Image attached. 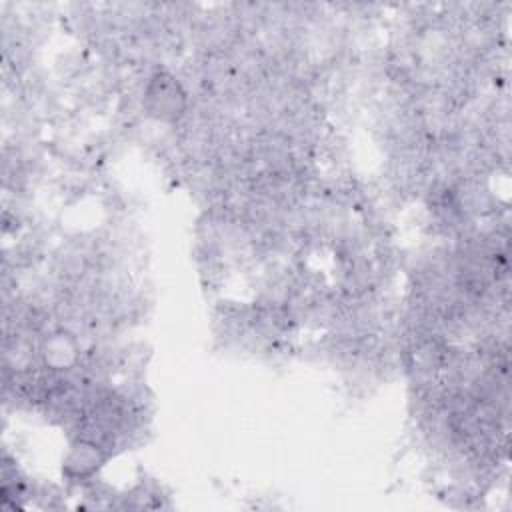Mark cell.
<instances>
[{
    "instance_id": "cell-1",
    "label": "cell",
    "mask_w": 512,
    "mask_h": 512,
    "mask_svg": "<svg viewBox=\"0 0 512 512\" xmlns=\"http://www.w3.org/2000/svg\"><path fill=\"white\" fill-rule=\"evenodd\" d=\"M146 96L150 110L160 118H174L184 110V92L180 84L166 74H158L150 82Z\"/></svg>"
}]
</instances>
